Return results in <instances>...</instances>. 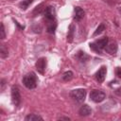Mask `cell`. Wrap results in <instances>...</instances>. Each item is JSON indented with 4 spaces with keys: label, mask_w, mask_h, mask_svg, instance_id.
I'll use <instances>...</instances> for the list:
<instances>
[{
    "label": "cell",
    "mask_w": 121,
    "mask_h": 121,
    "mask_svg": "<svg viewBox=\"0 0 121 121\" xmlns=\"http://www.w3.org/2000/svg\"><path fill=\"white\" fill-rule=\"evenodd\" d=\"M108 43H109L108 37H103L101 39H98V40L95 41L94 43H90L89 45H90V48L92 50H94L95 52H96L98 54H101L102 50L105 49V47L108 44Z\"/></svg>",
    "instance_id": "obj_1"
},
{
    "label": "cell",
    "mask_w": 121,
    "mask_h": 121,
    "mask_svg": "<svg viewBox=\"0 0 121 121\" xmlns=\"http://www.w3.org/2000/svg\"><path fill=\"white\" fill-rule=\"evenodd\" d=\"M37 76L34 72H30L28 74H26L24 78H23V83L24 85L27 88V89H35L37 86Z\"/></svg>",
    "instance_id": "obj_2"
},
{
    "label": "cell",
    "mask_w": 121,
    "mask_h": 121,
    "mask_svg": "<svg viewBox=\"0 0 121 121\" xmlns=\"http://www.w3.org/2000/svg\"><path fill=\"white\" fill-rule=\"evenodd\" d=\"M70 96L78 103H82L86 97V90L85 89H75L70 92Z\"/></svg>",
    "instance_id": "obj_3"
},
{
    "label": "cell",
    "mask_w": 121,
    "mask_h": 121,
    "mask_svg": "<svg viewBox=\"0 0 121 121\" xmlns=\"http://www.w3.org/2000/svg\"><path fill=\"white\" fill-rule=\"evenodd\" d=\"M43 16L45 21L48 23H52L56 21V10L53 6H48L43 10Z\"/></svg>",
    "instance_id": "obj_4"
},
{
    "label": "cell",
    "mask_w": 121,
    "mask_h": 121,
    "mask_svg": "<svg viewBox=\"0 0 121 121\" xmlns=\"http://www.w3.org/2000/svg\"><path fill=\"white\" fill-rule=\"evenodd\" d=\"M90 98L95 103L102 102L106 98V94L101 90H93L90 93Z\"/></svg>",
    "instance_id": "obj_5"
},
{
    "label": "cell",
    "mask_w": 121,
    "mask_h": 121,
    "mask_svg": "<svg viewBox=\"0 0 121 121\" xmlns=\"http://www.w3.org/2000/svg\"><path fill=\"white\" fill-rule=\"evenodd\" d=\"M11 100H12V103L16 107H18L21 103V94L17 86L11 87Z\"/></svg>",
    "instance_id": "obj_6"
},
{
    "label": "cell",
    "mask_w": 121,
    "mask_h": 121,
    "mask_svg": "<svg viewBox=\"0 0 121 121\" xmlns=\"http://www.w3.org/2000/svg\"><path fill=\"white\" fill-rule=\"evenodd\" d=\"M106 74H107V67H106V66H101V67L98 69V71L95 73V75L96 81H98L99 83L103 82L104 79H105Z\"/></svg>",
    "instance_id": "obj_7"
},
{
    "label": "cell",
    "mask_w": 121,
    "mask_h": 121,
    "mask_svg": "<svg viewBox=\"0 0 121 121\" xmlns=\"http://www.w3.org/2000/svg\"><path fill=\"white\" fill-rule=\"evenodd\" d=\"M36 69L40 74H43L45 67H46V59L45 58H40L37 60L36 63H35Z\"/></svg>",
    "instance_id": "obj_8"
},
{
    "label": "cell",
    "mask_w": 121,
    "mask_h": 121,
    "mask_svg": "<svg viewBox=\"0 0 121 121\" xmlns=\"http://www.w3.org/2000/svg\"><path fill=\"white\" fill-rule=\"evenodd\" d=\"M84 14H85V12L80 7H75V9H74V19L76 21H78V22L80 21L84 17Z\"/></svg>",
    "instance_id": "obj_9"
},
{
    "label": "cell",
    "mask_w": 121,
    "mask_h": 121,
    "mask_svg": "<svg viewBox=\"0 0 121 121\" xmlns=\"http://www.w3.org/2000/svg\"><path fill=\"white\" fill-rule=\"evenodd\" d=\"M105 51L111 55H113L117 52V43L115 42H111L108 43V44L105 47Z\"/></svg>",
    "instance_id": "obj_10"
},
{
    "label": "cell",
    "mask_w": 121,
    "mask_h": 121,
    "mask_svg": "<svg viewBox=\"0 0 121 121\" xmlns=\"http://www.w3.org/2000/svg\"><path fill=\"white\" fill-rule=\"evenodd\" d=\"M91 113H92V109L87 104H83L78 110V114L80 116H88Z\"/></svg>",
    "instance_id": "obj_11"
},
{
    "label": "cell",
    "mask_w": 121,
    "mask_h": 121,
    "mask_svg": "<svg viewBox=\"0 0 121 121\" xmlns=\"http://www.w3.org/2000/svg\"><path fill=\"white\" fill-rule=\"evenodd\" d=\"M75 31H76V26H75L73 24L69 25L68 32H67V42H68V43H72V42H73Z\"/></svg>",
    "instance_id": "obj_12"
},
{
    "label": "cell",
    "mask_w": 121,
    "mask_h": 121,
    "mask_svg": "<svg viewBox=\"0 0 121 121\" xmlns=\"http://www.w3.org/2000/svg\"><path fill=\"white\" fill-rule=\"evenodd\" d=\"M76 58L80 61V62H86L87 60H89L90 59V56L88 54H86L84 51H78L76 55Z\"/></svg>",
    "instance_id": "obj_13"
},
{
    "label": "cell",
    "mask_w": 121,
    "mask_h": 121,
    "mask_svg": "<svg viewBox=\"0 0 121 121\" xmlns=\"http://www.w3.org/2000/svg\"><path fill=\"white\" fill-rule=\"evenodd\" d=\"M25 120L26 121H43V117L40 116L39 114H35V113H31V114H28L25 117Z\"/></svg>",
    "instance_id": "obj_14"
},
{
    "label": "cell",
    "mask_w": 121,
    "mask_h": 121,
    "mask_svg": "<svg viewBox=\"0 0 121 121\" xmlns=\"http://www.w3.org/2000/svg\"><path fill=\"white\" fill-rule=\"evenodd\" d=\"M56 27H57V23H56V21H55V22H52V23H48V24H47V26H46V30H47L48 33L54 34V33H55V30H56Z\"/></svg>",
    "instance_id": "obj_15"
},
{
    "label": "cell",
    "mask_w": 121,
    "mask_h": 121,
    "mask_svg": "<svg viewBox=\"0 0 121 121\" xmlns=\"http://www.w3.org/2000/svg\"><path fill=\"white\" fill-rule=\"evenodd\" d=\"M8 56H9L8 47L5 44H1V46H0V57L2 59H6Z\"/></svg>",
    "instance_id": "obj_16"
},
{
    "label": "cell",
    "mask_w": 121,
    "mask_h": 121,
    "mask_svg": "<svg viewBox=\"0 0 121 121\" xmlns=\"http://www.w3.org/2000/svg\"><path fill=\"white\" fill-rule=\"evenodd\" d=\"M34 0H23L20 4H19V7H20V9H26L27 8H28V6L33 2Z\"/></svg>",
    "instance_id": "obj_17"
},
{
    "label": "cell",
    "mask_w": 121,
    "mask_h": 121,
    "mask_svg": "<svg viewBox=\"0 0 121 121\" xmlns=\"http://www.w3.org/2000/svg\"><path fill=\"white\" fill-rule=\"evenodd\" d=\"M73 78V72L72 71H66L62 74V79L64 81H69Z\"/></svg>",
    "instance_id": "obj_18"
},
{
    "label": "cell",
    "mask_w": 121,
    "mask_h": 121,
    "mask_svg": "<svg viewBox=\"0 0 121 121\" xmlns=\"http://www.w3.org/2000/svg\"><path fill=\"white\" fill-rule=\"evenodd\" d=\"M104 30H105V26H104V24H100V25L97 26V28L95 29V31L94 32L93 37H95V36H97V35L101 34V33H102Z\"/></svg>",
    "instance_id": "obj_19"
},
{
    "label": "cell",
    "mask_w": 121,
    "mask_h": 121,
    "mask_svg": "<svg viewBox=\"0 0 121 121\" xmlns=\"http://www.w3.org/2000/svg\"><path fill=\"white\" fill-rule=\"evenodd\" d=\"M43 4H41V5H39L38 7H36L35 8V9L33 10V14L34 15H36V14H39V13H41L42 12V10H43Z\"/></svg>",
    "instance_id": "obj_20"
},
{
    "label": "cell",
    "mask_w": 121,
    "mask_h": 121,
    "mask_svg": "<svg viewBox=\"0 0 121 121\" xmlns=\"http://www.w3.org/2000/svg\"><path fill=\"white\" fill-rule=\"evenodd\" d=\"M1 36H0V38L3 40V39H5L6 38V32H5V26H4V24L3 23H1Z\"/></svg>",
    "instance_id": "obj_21"
},
{
    "label": "cell",
    "mask_w": 121,
    "mask_h": 121,
    "mask_svg": "<svg viewBox=\"0 0 121 121\" xmlns=\"http://www.w3.org/2000/svg\"><path fill=\"white\" fill-rule=\"evenodd\" d=\"M115 75L117 76V78H121V67H117L115 70Z\"/></svg>",
    "instance_id": "obj_22"
},
{
    "label": "cell",
    "mask_w": 121,
    "mask_h": 121,
    "mask_svg": "<svg viewBox=\"0 0 121 121\" xmlns=\"http://www.w3.org/2000/svg\"><path fill=\"white\" fill-rule=\"evenodd\" d=\"M114 93H115V94H116L117 95L121 96V87H119V88L115 89V90H114Z\"/></svg>",
    "instance_id": "obj_23"
},
{
    "label": "cell",
    "mask_w": 121,
    "mask_h": 121,
    "mask_svg": "<svg viewBox=\"0 0 121 121\" xmlns=\"http://www.w3.org/2000/svg\"><path fill=\"white\" fill-rule=\"evenodd\" d=\"M14 23H15V24H16V25H17L21 29H24V28H25V26H20V25H19V23H18L17 21H14Z\"/></svg>",
    "instance_id": "obj_24"
},
{
    "label": "cell",
    "mask_w": 121,
    "mask_h": 121,
    "mask_svg": "<svg viewBox=\"0 0 121 121\" xmlns=\"http://www.w3.org/2000/svg\"><path fill=\"white\" fill-rule=\"evenodd\" d=\"M59 119H60V120H70L69 117H59Z\"/></svg>",
    "instance_id": "obj_25"
},
{
    "label": "cell",
    "mask_w": 121,
    "mask_h": 121,
    "mask_svg": "<svg viewBox=\"0 0 121 121\" xmlns=\"http://www.w3.org/2000/svg\"><path fill=\"white\" fill-rule=\"evenodd\" d=\"M120 13H121V9H120Z\"/></svg>",
    "instance_id": "obj_26"
}]
</instances>
